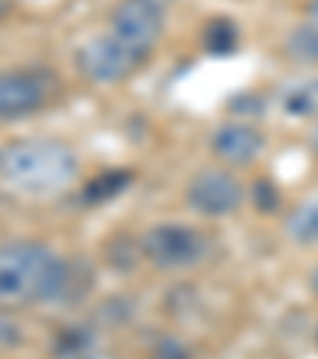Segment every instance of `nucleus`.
Listing matches in <instances>:
<instances>
[{"label":"nucleus","mask_w":318,"mask_h":359,"mask_svg":"<svg viewBox=\"0 0 318 359\" xmlns=\"http://www.w3.org/2000/svg\"><path fill=\"white\" fill-rule=\"evenodd\" d=\"M112 35L128 41L131 48L150 55L166 29V4L163 0H118L112 10Z\"/></svg>","instance_id":"obj_5"},{"label":"nucleus","mask_w":318,"mask_h":359,"mask_svg":"<svg viewBox=\"0 0 318 359\" xmlns=\"http://www.w3.org/2000/svg\"><path fill=\"white\" fill-rule=\"evenodd\" d=\"M55 76L39 74V70H7L0 74V121H16V118L35 115L48 105L51 83Z\"/></svg>","instance_id":"obj_7"},{"label":"nucleus","mask_w":318,"mask_h":359,"mask_svg":"<svg viewBox=\"0 0 318 359\" xmlns=\"http://www.w3.org/2000/svg\"><path fill=\"white\" fill-rule=\"evenodd\" d=\"M131 184V172H105V175L93 178L83 191V201L86 203H102V201H112L118 197L124 188Z\"/></svg>","instance_id":"obj_13"},{"label":"nucleus","mask_w":318,"mask_h":359,"mask_svg":"<svg viewBox=\"0 0 318 359\" xmlns=\"http://www.w3.org/2000/svg\"><path fill=\"white\" fill-rule=\"evenodd\" d=\"M207 238L204 232H197L194 226H182V223H159L143 236L140 251L143 258L159 271H185L194 267L207 258Z\"/></svg>","instance_id":"obj_4"},{"label":"nucleus","mask_w":318,"mask_h":359,"mask_svg":"<svg viewBox=\"0 0 318 359\" xmlns=\"http://www.w3.org/2000/svg\"><path fill=\"white\" fill-rule=\"evenodd\" d=\"M245 188L232 172L226 169H204L188 184V207L201 217H230L242 207Z\"/></svg>","instance_id":"obj_6"},{"label":"nucleus","mask_w":318,"mask_h":359,"mask_svg":"<svg viewBox=\"0 0 318 359\" xmlns=\"http://www.w3.org/2000/svg\"><path fill=\"white\" fill-rule=\"evenodd\" d=\"M280 109L290 118H318V76H305V80H293L280 89L277 95Z\"/></svg>","instance_id":"obj_9"},{"label":"nucleus","mask_w":318,"mask_h":359,"mask_svg":"<svg viewBox=\"0 0 318 359\" xmlns=\"http://www.w3.org/2000/svg\"><path fill=\"white\" fill-rule=\"evenodd\" d=\"M277 201H280V197H277V191L271 188V182H258L255 184V203L261 207V210L271 213L274 207H277Z\"/></svg>","instance_id":"obj_15"},{"label":"nucleus","mask_w":318,"mask_h":359,"mask_svg":"<svg viewBox=\"0 0 318 359\" xmlns=\"http://www.w3.org/2000/svg\"><path fill=\"white\" fill-rule=\"evenodd\" d=\"M70 290V264L41 242L0 245V309L16 312L39 302H58Z\"/></svg>","instance_id":"obj_1"},{"label":"nucleus","mask_w":318,"mask_h":359,"mask_svg":"<svg viewBox=\"0 0 318 359\" xmlns=\"http://www.w3.org/2000/svg\"><path fill=\"white\" fill-rule=\"evenodd\" d=\"M20 344H22V327L0 309V350H10V346H20Z\"/></svg>","instance_id":"obj_14"},{"label":"nucleus","mask_w":318,"mask_h":359,"mask_svg":"<svg viewBox=\"0 0 318 359\" xmlns=\"http://www.w3.org/2000/svg\"><path fill=\"white\" fill-rule=\"evenodd\" d=\"M150 55L131 48L128 41H121L118 35H95L77 51V67L95 86H115V83L134 76L143 67Z\"/></svg>","instance_id":"obj_3"},{"label":"nucleus","mask_w":318,"mask_h":359,"mask_svg":"<svg viewBox=\"0 0 318 359\" xmlns=\"http://www.w3.org/2000/svg\"><path fill=\"white\" fill-rule=\"evenodd\" d=\"M77 153L61 140L26 137L0 149V178L20 194H58L77 178Z\"/></svg>","instance_id":"obj_2"},{"label":"nucleus","mask_w":318,"mask_h":359,"mask_svg":"<svg viewBox=\"0 0 318 359\" xmlns=\"http://www.w3.org/2000/svg\"><path fill=\"white\" fill-rule=\"evenodd\" d=\"M4 13H7V4H4V0H0V16H4Z\"/></svg>","instance_id":"obj_20"},{"label":"nucleus","mask_w":318,"mask_h":359,"mask_svg":"<svg viewBox=\"0 0 318 359\" xmlns=\"http://www.w3.org/2000/svg\"><path fill=\"white\" fill-rule=\"evenodd\" d=\"M286 232H290V238L299 245H318V197L290 213Z\"/></svg>","instance_id":"obj_12"},{"label":"nucleus","mask_w":318,"mask_h":359,"mask_svg":"<svg viewBox=\"0 0 318 359\" xmlns=\"http://www.w3.org/2000/svg\"><path fill=\"white\" fill-rule=\"evenodd\" d=\"M201 41L213 57H226V55H232L239 45V29L232 20H210L207 26H204Z\"/></svg>","instance_id":"obj_11"},{"label":"nucleus","mask_w":318,"mask_h":359,"mask_svg":"<svg viewBox=\"0 0 318 359\" xmlns=\"http://www.w3.org/2000/svg\"><path fill=\"white\" fill-rule=\"evenodd\" d=\"M286 55L290 61L303 64V67H318V26L315 22H303L286 35Z\"/></svg>","instance_id":"obj_10"},{"label":"nucleus","mask_w":318,"mask_h":359,"mask_svg":"<svg viewBox=\"0 0 318 359\" xmlns=\"http://www.w3.org/2000/svg\"><path fill=\"white\" fill-rule=\"evenodd\" d=\"M309 143H312V149L318 153V124H315V130H312V137H309Z\"/></svg>","instance_id":"obj_17"},{"label":"nucleus","mask_w":318,"mask_h":359,"mask_svg":"<svg viewBox=\"0 0 318 359\" xmlns=\"http://www.w3.org/2000/svg\"><path fill=\"white\" fill-rule=\"evenodd\" d=\"M312 290H315V296H318V271L312 273Z\"/></svg>","instance_id":"obj_18"},{"label":"nucleus","mask_w":318,"mask_h":359,"mask_svg":"<svg viewBox=\"0 0 318 359\" xmlns=\"http://www.w3.org/2000/svg\"><path fill=\"white\" fill-rule=\"evenodd\" d=\"M80 359H112V356H102V353H93V356H80Z\"/></svg>","instance_id":"obj_19"},{"label":"nucleus","mask_w":318,"mask_h":359,"mask_svg":"<svg viewBox=\"0 0 318 359\" xmlns=\"http://www.w3.org/2000/svg\"><path fill=\"white\" fill-rule=\"evenodd\" d=\"M309 22L318 26V0H309Z\"/></svg>","instance_id":"obj_16"},{"label":"nucleus","mask_w":318,"mask_h":359,"mask_svg":"<svg viewBox=\"0 0 318 359\" xmlns=\"http://www.w3.org/2000/svg\"><path fill=\"white\" fill-rule=\"evenodd\" d=\"M213 153H217L223 163L230 165H249L261 156L264 149V134L251 124H220L213 130V140H210Z\"/></svg>","instance_id":"obj_8"}]
</instances>
